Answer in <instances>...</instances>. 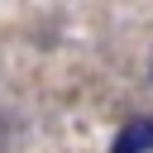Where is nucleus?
I'll return each mask as SVG.
<instances>
[{"instance_id":"nucleus-1","label":"nucleus","mask_w":153,"mask_h":153,"mask_svg":"<svg viewBox=\"0 0 153 153\" xmlns=\"http://www.w3.org/2000/svg\"><path fill=\"white\" fill-rule=\"evenodd\" d=\"M110 153H153V120H148V115H143V120H129V124L115 134Z\"/></svg>"}]
</instances>
